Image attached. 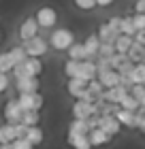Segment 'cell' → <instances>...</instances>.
<instances>
[{
	"mask_svg": "<svg viewBox=\"0 0 145 149\" xmlns=\"http://www.w3.org/2000/svg\"><path fill=\"white\" fill-rule=\"evenodd\" d=\"M98 47H100V40L96 34H90L85 40H83V49H85V58L88 60H96L98 56Z\"/></svg>",
	"mask_w": 145,
	"mask_h": 149,
	"instance_id": "cell-15",
	"label": "cell"
},
{
	"mask_svg": "<svg viewBox=\"0 0 145 149\" xmlns=\"http://www.w3.org/2000/svg\"><path fill=\"white\" fill-rule=\"evenodd\" d=\"M0 149H13L11 145H0Z\"/></svg>",
	"mask_w": 145,
	"mask_h": 149,
	"instance_id": "cell-43",
	"label": "cell"
},
{
	"mask_svg": "<svg viewBox=\"0 0 145 149\" xmlns=\"http://www.w3.org/2000/svg\"><path fill=\"white\" fill-rule=\"evenodd\" d=\"M124 62H128V56H124V53H113V56L109 58L111 70H120V66H122Z\"/></svg>",
	"mask_w": 145,
	"mask_h": 149,
	"instance_id": "cell-29",
	"label": "cell"
},
{
	"mask_svg": "<svg viewBox=\"0 0 145 149\" xmlns=\"http://www.w3.org/2000/svg\"><path fill=\"white\" fill-rule=\"evenodd\" d=\"M66 143L71 145V149H92L88 134H77V136H66Z\"/></svg>",
	"mask_w": 145,
	"mask_h": 149,
	"instance_id": "cell-20",
	"label": "cell"
},
{
	"mask_svg": "<svg viewBox=\"0 0 145 149\" xmlns=\"http://www.w3.org/2000/svg\"><path fill=\"white\" fill-rule=\"evenodd\" d=\"M11 70H13V64H11L9 56H6V51L0 53V72H2V74H9Z\"/></svg>",
	"mask_w": 145,
	"mask_h": 149,
	"instance_id": "cell-33",
	"label": "cell"
},
{
	"mask_svg": "<svg viewBox=\"0 0 145 149\" xmlns=\"http://www.w3.org/2000/svg\"><path fill=\"white\" fill-rule=\"evenodd\" d=\"M96 79L100 81V85L105 87V90H111V87L120 85V74H117V70H107V72H100V74H96Z\"/></svg>",
	"mask_w": 145,
	"mask_h": 149,
	"instance_id": "cell-13",
	"label": "cell"
},
{
	"mask_svg": "<svg viewBox=\"0 0 145 149\" xmlns=\"http://www.w3.org/2000/svg\"><path fill=\"white\" fill-rule=\"evenodd\" d=\"M88 92H92L94 96H102V92H105V87L100 85V81L98 79H92V81H88Z\"/></svg>",
	"mask_w": 145,
	"mask_h": 149,
	"instance_id": "cell-32",
	"label": "cell"
},
{
	"mask_svg": "<svg viewBox=\"0 0 145 149\" xmlns=\"http://www.w3.org/2000/svg\"><path fill=\"white\" fill-rule=\"evenodd\" d=\"M26 56L28 58H43L47 51H49V45H47V40L43 36H34L30 40H26V43L22 45Z\"/></svg>",
	"mask_w": 145,
	"mask_h": 149,
	"instance_id": "cell-3",
	"label": "cell"
},
{
	"mask_svg": "<svg viewBox=\"0 0 145 149\" xmlns=\"http://www.w3.org/2000/svg\"><path fill=\"white\" fill-rule=\"evenodd\" d=\"M17 102H19V107H22V111H41L45 107V96L39 94V92H34V94H19Z\"/></svg>",
	"mask_w": 145,
	"mask_h": 149,
	"instance_id": "cell-2",
	"label": "cell"
},
{
	"mask_svg": "<svg viewBox=\"0 0 145 149\" xmlns=\"http://www.w3.org/2000/svg\"><path fill=\"white\" fill-rule=\"evenodd\" d=\"M24 70H26V77H39L45 70V66L41 62V58H28L24 62Z\"/></svg>",
	"mask_w": 145,
	"mask_h": 149,
	"instance_id": "cell-14",
	"label": "cell"
},
{
	"mask_svg": "<svg viewBox=\"0 0 145 149\" xmlns=\"http://www.w3.org/2000/svg\"><path fill=\"white\" fill-rule=\"evenodd\" d=\"M88 132H90V126H88V121H83V119H73L71 124H68V136L88 134Z\"/></svg>",
	"mask_w": 145,
	"mask_h": 149,
	"instance_id": "cell-22",
	"label": "cell"
},
{
	"mask_svg": "<svg viewBox=\"0 0 145 149\" xmlns=\"http://www.w3.org/2000/svg\"><path fill=\"white\" fill-rule=\"evenodd\" d=\"M98 128L105 134H109V136H117V134L122 132V126H120V121L115 119V115H100V119H98Z\"/></svg>",
	"mask_w": 145,
	"mask_h": 149,
	"instance_id": "cell-8",
	"label": "cell"
},
{
	"mask_svg": "<svg viewBox=\"0 0 145 149\" xmlns=\"http://www.w3.org/2000/svg\"><path fill=\"white\" fill-rule=\"evenodd\" d=\"M71 111H73V119H83L85 121L88 117H92V115L96 113V104L85 102V100H75Z\"/></svg>",
	"mask_w": 145,
	"mask_h": 149,
	"instance_id": "cell-7",
	"label": "cell"
},
{
	"mask_svg": "<svg viewBox=\"0 0 145 149\" xmlns=\"http://www.w3.org/2000/svg\"><path fill=\"white\" fill-rule=\"evenodd\" d=\"M134 13L145 15V0H137V2H134Z\"/></svg>",
	"mask_w": 145,
	"mask_h": 149,
	"instance_id": "cell-40",
	"label": "cell"
},
{
	"mask_svg": "<svg viewBox=\"0 0 145 149\" xmlns=\"http://www.w3.org/2000/svg\"><path fill=\"white\" fill-rule=\"evenodd\" d=\"M117 107H120V109H124V111H139V100H137L134 96H132V94H126V96H124L122 100H120V104H117Z\"/></svg>",
	"mask_w": 145,
	"mask_h": 149,
	"instance_id": "cell-26",
	"label": "cell"
},
{
	"mask_svg": "<svg viewBox=\"0 0 145 149\" xmlns=\"http://www.w3.org/2000/svg\"><path fill=\"white\" fill-rule=\"evenodd\" d=\"M6 56H9V60H11V64H13V66H17V64H24L26 60H28V56H26V51H24V47H22V45H17V47H11V49L6 51Z\"/></svg>",
	"mask_w": 145,
	"mask_h": 149,
	"instance_id": "cell-19",
	"label": "cell"
},
{
	"mask_svg": "<svg viewBox=\"0 0 145 149\" xmlns=\"http://www.w3.org/2000/svg\"><path fill=\"white\" fill-rule=\"evenodd\" d=\"M15 141V132H13L11 124H2L0 126V145H11Z\"/></svg>",
	"mask_w": 145,
	"mask_h": 149,
	"instance_id": "cell-27",
	"label": "cell"
},
{
	"mask_svg": "<svg viewBox=\"0 0 145 149\" xmlns=\"http://www.w3.org/2000/svg\"><path fill=\"white\" fill-rule=\"evenodd\" d=\"M26 128H32V126H39L41 124V111H24L22 113V121Z\"/></svg>",
	"mask_w": 145,
	"mask_h": 149,
	"instance_id": "cell-23",
	"label": "cell"
},
{
	"mask_svg": "<svg viewBox=\"0 0 145 149\" xmlns=\"http://www.w3.org/2000/svg\"><path fill=\"white\" fill-rule=\"evenodd\" d=\"M120 24H122V17H117V15H115V17H111V19L107 22V26L115 32V34H120Z\"/></svg>",
	"mask_w": 145,
	"mask_h": 149,
	"instance_id": "cell-38",
	"label": "cell"
},
{
	"mask_svg": "<svg viewBox=\"0 0 145 149\" xmlns=\"http://www.w3.org/2000/svg\"><path fill=\"white\" fill-rule=\"evenodd\" d=\"M120 34H126V36H132V38H134L137 28H134V24H132V15L122 17V24H120Z\"/></svg>",
	"mask_w": 145,
	"mask_h": 149,
	"instance_id": "cell-28",
	"label": "cell"
},
{
	"mask_svg": "<svg viewBox=\"0 0 145 149\" xmlns=\"http://www.w3.org/2000/svg\"><path fill=\"white\" fill-rule=\"evenodd\" d=\"M9 87H11V77H9V74H2V72H0V94H4Z\"/></svg>",
	"mask_w": 145,
	"mask_h": 149,
	"instance_id": "cell-37",
	"label": "cell"
},
{
	"mask_svg": "<svg viewBox=\"0 0 145 149\" xmlns=\"http://www.w3.org/2000/svg\"><path fill=\"white\" fill-rule=\"evenodd\" d=\"M24 139L28 141V143L32 147H36L41 145L45 141V132H43V128H39V126H32V128H26V134H24Z\"/></svg>",
	"mask_w": 145,
	"mask_h": 149,
	"instance_id": "cell-16",
	"label": "cell"
},
{
	"mask_svg": "<svg viewBox=\"0 0 145 149\" xmlns=\"http://www.w3.org/2000/svg\"><path fill=\"white\" fill-rule=\"evenodd\" d=\"M22 107H19L17 102V98H11V100H6L4 102V109H2V117H4V124H11V126H15L22 121Z\"/></svg>",
	"mask_w": 145,
	"mask_h": 149,
	"instance_id": "cell-4",
	"label": "cell"
},
{
	"mask_svg": "<svg viewBox=\"0 0 145 149\" xmlns=\"http://www.w3.org/2000/svg\"><path fill=\"white\" fill-rule=\"evenodd\" d=\"M11 147H13V149H34L26 139H15V141L11 143Z\"/></svg>",
	"mask_w": 145,
	"mask_h": 149,
	"instance_id": "cell-36",
	"label": "cell"
},
{
	"mask_svg": "<svg viewBox=\"0 0 145 149\" xmlns=\"http://www.w3.org/2000/svg\"><path fill=\"white\" fill-rule=\"evenodd\" d=\"M34 19H36L39 28H53L58 24V13L51 6H41L36 11V15H34Z\"/></svg>",
	"mask_w": 145,
	"mask_h": 149,
	"instance_id": "cell-5",
	"label": "cell"
},
{
	"mask_svg": "<svg viewBox=\"0 0 145 149\" xmlns=\"http://www.w3.org/2000/svg\"><path fill=\"white\" fill-rule=\"evenodd\" d=\"M96 36H98L100 43H111V45H113V43H115V38L120 36V34H115V32L107 26V22H105V24H100V26H98V32H96Z\"/></svg>",
	"mask_w": 145,
	"mask_h": 149,
	"instance_id": "cell-18",
	"label": "cell"
},
{
	"mask_svg": "<svg viewBox=\"0 0 145 149\" xmlns=\"http://www.w3.org/2000/svg\"><path fill=\"white\" fill-rule=\"evenodd\" d=\"M75 43V34L68 28H56L51 32L49 40H47V45L51 47V49L56 51H68V47Z\"/></svg>",
	"mask_w": 145,
	"mask_h": 149,
	"instance_id": "cell-1",
	"label": "cell"
},
{
	"mask_svg": "<svg viewBox=\"0 0 145 149\" xmlns=\"http://www.w3.org/2000/svg\"><path fill=\"white\" fill-rule=\"evenodd\" d=\"M132 24H134L137 32H145V15H141V13H134V15H132Z\"/></svg>",
	"mask_w": 145,
	"mask_h": 149,
	"instance_id": "cell-34",
	"label": "cell"
},
{
	"mask_svg": "<svg viewBox=\"0 0 145 149\" xmlns=\"http://www.w3.org/2000/svg\"><path fill=\"white\" fill-rule=\"evenodd\" d=\"M77 70H79V62H75V60H66L64 64V74L68 79H75L77 77Z\"/></svg>",
	"mask_w": 145,
	"mask_h": 149,
	"instance_id": "cell-30",
	"label": "cell"
},
{
	"mask_svg": "<svg viewBox=\"0 0 145 149\" xmlns=\"http://www.w3.org/2000/svg\"><path fill=\"white\" fill-rule=\"evenodd\" d=\"M134 113H137V111H134ZM134 113H132V111H124V109L117 107V111H115L113 115H115V119L120 121L122 128H134Z\"/></svg>",
	"mask_w": 145,
	"mask_h": 149,
	"instance_id": "cell-17",
	"label": "cell"
},
{
	"mask_svg": "<svg viewBox=\"0 0 145 149\" xmlns=\"http://www.w3.org/2000/svg\"><path fill=\"white\" fill-rule=\"evenodd\" d=\"M68 60H75V62H81V60H88L85 58V49H83V43H73L68 47Z\"/></svg>",
	"mask_w": 145,
	"mask_h": 149,
	"instance_id": "cell-25",
	"label": "cell"
},
{
	"mask_svg": "<svg viewBox=\"0 0 145 149\" xmlns=\"http://www.w3.org/2000/svg\"><path fill=\"white\" fill-rule=\"evenodd\" d=\"M134 43H139V45L145 47V32H137L134 34Z\"/></svg>",
	"mask_w": 145,
	"mask_h": 149,
	"instance_id": "cell-41",
	"label": "cell"
},
{
	"mask_svg": "<svg viewBox=\"0 0 145 149\" xmlns=\"http://www.w3.org/2000/svg\"><path fill=\"white\" fill-rule=\"evenodd\" d=\"M115 53V47L111 45V43H100V47H98V56L96 58H111Z\"/></svg>",
	"mask_w": 145,
	"mask_h": 149,
	"instance_id": "cell-31",
	"label": "cell"
},
{
	"mask_svg": "<svg viewBox=\"0 0 145 149\" xmlns=\"http://www.w3.org/2000/svg\"><path fill=\"white\" fill-rule=\"evenodd\" d=\"M13 132H15V139H24L26 126H24V124H15V126H13Z\"/></svg>",
	"mask_w": 145,
	"mask_h": 149,
	"instance_id": "cell-39",
	"label": "cell"
},
{
	"mask_svg": "<svg viewBox=\"0 0 145 149\" xmlns=\"http://www.w3.org/2000/svg\"><path fill=\"white\" fill-rule=\"evenodd\" d=\"M88 139H90V145L92 147H105V145L111 143V136L105 134L100 128H92V130L88 132Z\"/></svg>",
	"mask_w": 145,
	"mask_h": 149,
	"instance_id": "cell-12",
	"label": "cell"
},
{
	"mask_svg": "<svg viewBox=\"0 0 145 149\" xmlns=\"http://www.w3.org/2000/svg\"><path fill=\"white\" fill-rule=\"evenodd\" d=\"M75 79H81L83 83L96 79V64H94V60H81V62H79V70H77V77H75Z\"/></svg>",
	"mask_w": 145,
	"mask_h": 149,
	"instance_id": "cell-10",
	"label": "cell"
},
{
	"mask_svg": "<svg viewBox=\"0 0 145 149\" xmlns=\"http://www.w3.org/2000/svg\"><path fill=\"white\" fill-rule=\"evenodd\" d=\"M132 36H126V34H120L115 38V43H113V47H115V53H124V56H126V53L130 51V47H132Z\"/></svg>",
	"mask_w": 145,
	"mask_h": 149,
	"instance_id": "cell-21",
	"label": "cell"
},
{
	"mask_svg": "<svg viewBox=\"0 0 145 149\" xmlns=\"http://www.w3.org/2000/svg\"><path fill=\"white\" fill-rule=\"evenodd\" d=\"M113 2H115V0H96V6H109Z\"/></svg>",
	"mask_w": 145,
	"mask_h": 149,
	"instance_id": "cell-42",
	"label": "cell"
},
{
	"mask_svg": "<svg viewBox=\"0 0 145 149\" xmlns=\"http://www.w3.org/2000/svg\"><path fill=\"white\" fill-rule=\"evenodd\" d=\"M143 134H145V130H143Z\"/></svg>",
	"mask_w": 145,
	"mask_h": 149,
	"instance_id": "cell-44",
	"label": "cell"
},
{
	"mask_svg": "<svg viewBox=\"0 0 145 149\" xmlns=\"http://www.w3.org/2000/svg\"><path fill=\"white\" fill-rule=\"evenodd\" d=\"M15 90L19 94H34L41 90V79L39 77H24L15 81Z\"/></svg>",
	"mask_w": 145,
	"mask_h": 149,
	"instance_id": "cell-9",
	"label": "cell"
},
{
	"mask_svg": "<svg viewBox=\"0 0 145 149\" xmlns=\"http://www.w3.org/2000/svg\"><path fill=\"white\" fill-rule=\"evenodd\" d=\"M39 24H36V19L34 17H26L22 24H19V30H17V34H19V40L22 43H26V40H30L34 36H39Z\"/></svg>",
	"mask_w": 145,
	"mask_h": 149,
	"instance_id": "cell-6",
	"label": "cell"
},
{
	"mask_svg": "<svg viewBox=\"0 0 145 149\" xmlns=\"http://www.w3.org/2000/svg\"><path fill=\"white\" fill-rule=\"evenodd\" d=\"M128 94V90L124 85H115V87H111V90H105L102 92V100H105V102H109V104H120V100L124 98Z\"/></svg>",
	"mask_w": 145,
	"mask_h": 149,
	"instance_id": "cell-11",
	"label": "cell"
},
{
	"mask_svg": "<svg viewBox=\"0 0 145 149\" xmlns=\"http://www.w3.org/2000/svg\"><path fill=\"white\" fill-rule=\"evenodd\" d=\"M75 6L81 11H92L96 6V0H75Z\"/></svg>",
	"mask_w": 145,
	"mask_h": 149,
	"instance_id": "cell-35",
	"label": "cell"
},
{
	"mask_svg": "<svg viewBox=\"0 0 145 149\" xmlns=\"http://www.w3.org/2000/svg\"><path fill=\"white\" fill-rule=\"evenodd\" d=\"M130 79H132V85H145V62L134 64L132 72H130Z\"/></svg>",
	"mask_w": 145,
	"mask_h": 149,
	"instance_id": "cell-24",
	"label": "cell"
}]
</instances>
